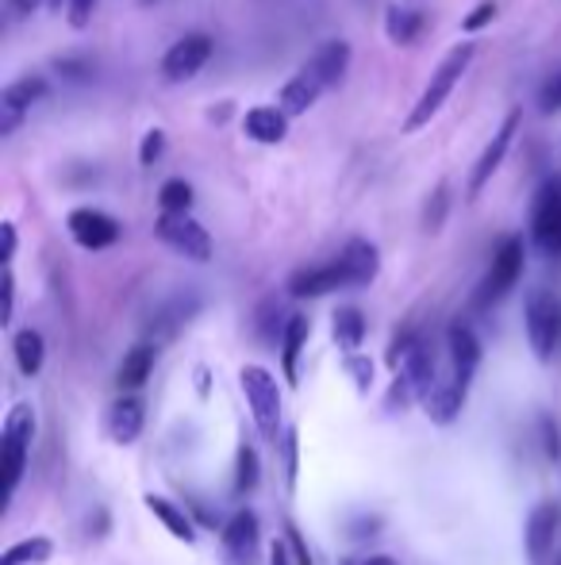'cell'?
<instances>
[{"label":"cell","instance_id":"6da1fadb","mask_svg":"<svg viewBox=\"0 0 561 565\" xmlns=\"http://www.w3.org/2000/svg\"><path fill=\"white\" fill-rule=\"evenodd\" d=\"M473 54H477V46L473 43H462V46H454V51L447 54V58L439 62V69H435V77L427 82V89H424V97L416 100V108H411V116L404 120V131L408 135H416L419 128H427V123L439 116V108L447 105V97L454 93V85L462 82V74L470 69V62H473Z\"/></svg>","mask_w":561,"mask_h":565},{"label":"cell","instance_id":"7a4b0ae2","mask_svg":"<svg viewBox=\"0 0 561 565\" xmlns=\"http://www.w3.org/2000/svg\"><path fill=\"white\" fill-rule=\"evenodd\" d=\"M31 438H35V408L15 404L0 427V492H4V500L15 492L23 469H28Z\"/></svg>","mask_w":561,"mask_h":565},{"label":"cell","instance_id":"3957f363","mask_svg":"<svg viewBox=\"0 0 561 565\" xmlns=\"http://www.w3.org/2000/svg\"><path fill=\"white\" fill-rule=\"evenodd\" d=\"M524 319H527L531 350L542 358V362H550V358L561 350V296L547 293V289H535V293L527 296Z\"/></svg>","mask_w":561,"mask_h":565},{"label":"cell","instance_id":"277c9868","mask_svg":"<svg viewBox=\"0 0 561 565\" xmlns=\"http://www.w3.org/2000/svg\"><path fill=\"white\" fill-rule=\"evenodd\" d=\"M239 381H243L246 404H251V415H254V423H258V431L277 443V435H280V384H277V377L270 370H262V366H243Z\"/></svg>","mask_w":561,"mask_h":565},{"label":"cell","instance_id":"5b68a950","mask_svg":"<svg viewBox=\"0 0 561 565\" xmlns=\"http://www.w3.org/2000/svg\"><path fill=\"white\" fill-rule=\"evenodd\" d=\"M524 239H504L501 247H496L493 254V265H488L485 281H481L477 296H473V304L477 308H493V304H501L504 296L516 289V281L524 278Z\"/></svg>","mask_w":561,"mask_h":565},{"label":"cell","instance_id":"8992f818","mask_svg":"<svg viewBox=\"0 0 561 565\" xmlns=\"http://www.w3.org/2000/svg\"><path fill=\"white\" fill-rule=\"evenodd\" d=\"M531 235L535 247L550 258H561V182H542L531 204Z\"/></svg>","mask_w":561,"mask_h":565},{"label":"cell","instance_id":"52a82bcc","mask_svg":"<svg viewBox=\"0 0 561 565\" xmlns=\"http://www.w3.org/2000/svg\"><path fill=\"white\" fill-rule=\"evenodd\" d=\"M212 51H216V43H212V35H205V31H193V35L177 39V43L162 54V77L174 85L193 82V77L212 62Z\"/></svg>","mask_w":561,"mask_h":565},{"label":"cell","instance_id":"ba28073f","mask_svg":"<svg viewBox=\"0 0 561 565\" xmlns=\"http://www.w3.org/2000/svg\"><path fill=\"white\" fill-rule=\"evenodd\" d=\"M154 235H158L174 254L189 258V262H208V258H212V235L193 216H158Z\"/></svg>","mask_w":561,"mask_h":565},{"label":"cell","instance_id":"9c48e42d","mask_svg":"<svg viewBox=\"0 0 561 565\" xmlns=\"http://www.w3.org/2000/svg\"><path fill=\"white\" fill-rule=\"evenodd\" d=\"M339 289H354L350 285V273H346V265H342V258L323 262V265H308V270H296L293 278H288V296H296V301L339 293Z\"/></svg>","mask_w":561,"mask_h":565},{"label":"cell","instance_id":"30bf717a","mask_svg":"<svg viewBox=\"0 0 561 565\" xmlns=\"http://www.w3.org/2000/svg\"><path fill=\"white\" fill-rule=\"evenodd\" d=\"M43 93H46L43 77H20V82L4 85V93H0V139H12L15 131H20L31 105H35Z\"/></svg>","mask_w":561,"mask_h":565},{"label":"cell","instance_id":"8fae6325","mask_svg":"<svg viewBox=\"0 0 561 565\" xmlns=\"http://www.w3.org/2000/svg\"><path fill=\"white\" fill-rule=\"evenodd\" d=\"M66 227H69V239H74L81 250H108V247H116V242H120V224H116L112 216H105V211H97V208L69 211Z\"/></svg>","mask_w":561,"mask_h":565},{"label":"cell","instance_id":"7c38bea8","mask_svg":"<svg viewBox=\"0 0 561 565\" xmlns=\"http://www.w3.org/2000/svg\"><path fill=\"white\" fill-rule=\"evenodd\" d=\"M346 69H350V43L346 39H327V43H319L316 54L304 62V74H308L323 93L339 89L342 77H346Z\"/></svg>","mask_w":561,"mask_h":565},{"label":"cell","instance_id":"4fadbf2b","mask_svg":"<svg viewBox=\"0 0 561 565\" xmlns=\"http://www.w3.org/2000/svg\"><path fill=\"white\" fill-rule=\"evenodd\" d=\"M516 131H519V112H508L501 120V128H496V135L488 139V146L481 151L477 166H473V177H470V196H473V200H477L481 188L493 182V174L501 170V162H504V154H508V146L516 143Z\"/></svg>","mask_w":561,"mask_h":565},{"label":"cell","instance_id":"5bb4252c","mask_svg":"<svg viewBox=\"0 0 561 565\" xmlns=\"http://www.w3.org/2000/svg\"><path fill=\"white\" fill-rule=\"evenodd\" d=\"M558 528H561V512L558 504H539L531 512V520H527V558L535 565H542L550 558V551H554V539H558Z\"/></svg>","mask_w":561,"mask_h":565},{"label":"cell","instance_id":"9a60e30c","mask_svg":"<svg viewBox=\"0 0 561 565\" xmlns=\"http://www.w3.org/2000/svg\"><path fill=\"white\" fill-rule=\"evenodd\" d=\"M447 350H450V377H458L462 384H470L473 373H477V366H481V343H477V335H473V327L450 324Z\"/></svg>","mask_w":561,"mask_h":565},{"label":"cell","instance_id":"2e32d148","mask_svg":"<svg viewBox=\"0 0 561 565\" xmlns=\"http://www.w3.org/2000/svg\"><path fill=\"white\" fill-rule=\"evenodd\" d=\"M258 515L251 512V508H243V512H235L228 520V528H223V551H228V558H235L239 565H246L258 554Z\"/></svg>","mask_w":561,"mask_h":565},{"label":"cell","instance_id":"e0dca14e","mask_svg":"<svg viewBox=\"0 0 561 565\" xmlns=\"http://www.w3.org/2000/svg\"><path fill=\"white\" fill-rule=\"evenodd\" d=\"M243 131H246V139H254V143H262V146H277L280 139L288 135V116L280 112L277 105L246 108V116H243Z\"/></svg>","mask_w":561,"mask_h":565},{"label":"cell","instance_id":"ac0fdd59","mask_svg":"<svg viewBox=\"0 0 561 565\" xmlns=\"http://www.w3.org/2000/svg\"><path fill=\"white\" fill-rule=\"evenodd\" d=\"M465 392H470V384H462L458 377H442L439 384L431 389V396L424 400V408H427V415H431L435 423H454L458 415H462V408H465Z\"/></svg>","mask_w":561,"mask_h":565},{"label":"cell","instance_id":"d6986e66","mask_svg":"<svg viewBox=\"0 0 561 565\" xmlns=\"http://www.w3.org/2000/svg\"><path fill=\"white\" fill-rule=\"evenodd\" d=\"M143 400L139 396H120L112 408H108V435L120 446H131L139 435H143Z\"/></svg>","mask_w":561,"mask_h":565},{"label":"cell","instance_id":"ffe728a7","mask_svg":"<svg viewBox=\"0 0 561 565\" xmlns=\"http://www.w3.org/2000/svg\"><path fill=\"white\" fill-rule=\"evenodd\" d=\"M342 265H346V273H350V285H370L373 278L381 273V254H377V247L373 242H365V239H354V242H346V250H342Z\"/></svg>","mask_w":561,"mask_h":565},{"label":"cell","instance_id":"44dd1931","mask_svg":"<svg viewBox=\"0 0 561 565\" xmlns=\"http://www.w3.org/2000/svg\"><path fill=\"white\" fill-rule=\"evenodd\" d=\"M319 97H323V89H319V85L311 82V77L300 69V74H296V77H288V82L280 85L277 108L288 116V120H293V116H304V112H308V108L316 105Z\"/></svg>","mask_w":561,"mask_h":565},{"label":"cell","instance_id":"7402d4cb","mask_svg":"<svg viewBox=\"0 0 561 565\" xmlns=\"http://www.w3.org/2000/svg\"><path fill=\"white\" fill-rule=\"evenodd\" d=\"M154 355H158V347L154 343H139V347H131L128 355H123L120 370H116V384L120 389H143L146 377L154 370Z\"/></svg>","mask_w":561,"mask_h":565},{"label":"cell","instance_id":"603a6c76","mask_svg":"<svg viewBox=\"0 0 561 565\" xmlns=\"http://www.w3.org/2000/svg\"><path fill=\"white\" fill-rule=\"evenodd\" d=\"M427 28V15L416 12V8H404V4H393L385 12V35L393 39L396 46H411Z\"/></svg>","mask_w":561,"mask_h":565},{"label":"cell","instance_id":"cb8c5ba5","mask_svg":"<svg viewBox=\"0 0 561 565\" xmlns=\"http://www.w3.org/2000/svg\"><path fill=\"white\" fill-rule=\"evenodd\" d=\"M308 316H288V327H285V339H280V362H285V377L288 384H296L300 377H296V362H300V350L304 343H308Z\"/></svg>","mask_w":561,"mask_h":565},{"label":"cell","instance_id":"d4e9b609","mask_svg":"<svg viewBox=\"0 0 561 565\" xmlns=\"http://www.w3.org/2000/svg\"><path fill=\"white\" fill-rule=\"evenodd\" d=\"M193 312H197V301H193V296H177V301H169L166 308L154 312V319H151L154 343H158V339H174L177 327H182L185 319L193 316Z\"/></svg>","mask_w":561,"mask_h":565},{"label":"cell","instance_id":"484cf974","mask_svg":"<svg viewBox=\"0 0 561 565\" xmlns=\"http://www.w3.org/2000/svg\"><path fill=\"white\" fill-rule=\"evenodd\" d=\"M146 508H151L154 515H158L162 523H166V531L174 539H182V543H197V531H193V523H189V515L182 512L177 504H169L166 497H146Z\"/></svg>","mask_w":561,"mask_h":565},{"label":"cell","instance_id":"4316f807","mask_svg":"<svg viewBox=\"0 0 561 565\" xmlns=\"http://www.w3.org/2000/svg\"><path fill=\"white\" fill-rule=\"evenodd\" d=\"M334 327V343H339L346 355H358V347H362L365 339V316L358 308H339L331 319Z\"/></svg>","mask_w":561,"mask_h":565},{"label":"cell","instance_id":"83f0119b","mask_svg":"<svg viewBox=\"0 0 561 565\" xmlns=\"http://www.w3.org/2000/svg\"><path fill=\"white\" fill-rule=\"evenodd\" d=\"M12 350H15V366H20V373L23 377H35L38 370H43V358H46V347H43V335L38 332H20L15 335V343H12Z\"/></svg>","mask_w":561,"mask_h":565},{"label":"cell","instance_id":"f1b7e54d","mask_svg":"<svg viewBox=\"0 0 561 565\" xmlns=\"http://www.w3.org/2000/svg\"><path fill=\"white\" fill-rule=\"evenodd\" d=\"M51 554H54L51 539L35 535V539H23V543L8 546L0 565H43V562H51Z\"/></svg>","mask_w":561,"mask_h":565},{"label":"cell","instance_id":"f546056e","mask_svg":"<svg viewBox=\"0 0 561 565\" xmlns=\"http://www.w3.org/2000/svg\"><path fill=\"white\" fill-rule=\"evenodd\" d=\"M158 208H162V216H189V208H193V185L182 182V177L166 182V185L158 188Z\"/></svg>","mask_w":561,"mask_h":565},{"label":"cell","instance_id":"4dcf8cb0","mask_svg":"<svg viewBox=\"0 0 561 565\" xmlns=\"http://www.w3.org/2000/svg\"><path fill=\"white\" fill-rule=\"evenodd\" d=\"M254 485H258V450H254L251 443L239 446V474H235V492L243 497V492H251Z\"/></svg>","mask_w":561,"mask_h":565},{"label":"cell","instance_id":"1f68e13d","mask_svg":"<svg viewBox=\"0 0 561 565\" xmlns=\"http://www.w3.org/2000/svg\"><path fill=\"white\" fill-rule=\"evenodd\" d=\"M285 327H288V319L280 316V304L277 301H266L258 308V332H262V339L266 343H280L285 339Z\"/></svg>","mask_w":561,"mask_h":565},{"label":"cell","instance_id":"d6a6232c","mask_svg":"<svg viewBox=\"0 0 561 565\" xmlns=\"http://www.w3.org/2000/svg\"><path fill=\"white\" fill-rule=\"evenodd\" d=\"M162 154H166V131L151 128L143 135V146H139V162H143V166H154V162H158Z\"/></svg>","mask_w":561,"mask_h":565},{"label":"cell","instance_id":"836d02e7","mask_svg":"<svg viewBox=\"0 0 561 565\" xmlns=\"http://www.w3.org/2000/svg\"><path fill=\"white\" fill-rule=\"evenodd\" d=\"M447 204H450V188L447 185H439L431 193V200H427V231H439L442 227V219H447Z\"/></svg>","mask_w":561,"mask_h":565},{"label":"cell","instance_id":"e575fe53","mask_svg":"<svg viewBox=\"0 0 561 565\" xmlns=\"http://www.w3.org/2000/svg\"><path fill=\"white\" fill-rule=\"evenodd\" d=\"M496 20V0H481L477 8H473L470 15L462 20V31H470V35H477L481 28H488V23Z\"/></svg>","mask_w":561,"mask_h":565},{"label":"cell","instance_id":"d590c367","mask_svg":"<svg viewBox=\"0 0 561 565\" xmlns=\"http://www.w3.org/2000/svg\"><path fill=\"white\" fill-rule=\"evenodd\" d=\"M346 373L354 377L358 392H370L373 384V362L365 355H346Z\"/></svg>","mask_w":561,"mask_h":565},{"label":"cell","instance_id":"8d00e7d4","mask_svg":"<svg viewBox=\"0 0 561 565\" xmlns=\"http://www.w3.org/2000/svg\"><path fill=\"white\" fill-rule=\"evenodd\" d=\"M539 112H542V116L561 112V74H558V77H550V82L539 89Z\"/></svg>","mask_w":561,"mask_h":565},{"label":"cell","instance_id":"74e56055","mask_svg":"<svg viewBox=\"0 0 561 565\" xmlns=\"http://www.w3.org/2000/svg\"><path fill=\"white\" fill-rule=\"evenodd\" d=\"M69 23L74 28H89V20H92V8H97V0H69Z\"/></svg>","mask_w":561,"mask_h":565},{"label":"cell","instance_id":"f35d334b","mask_svg":"<svg viewBox=\"0 0 561 565\" xmlns=\"http://www.w3.org/2000/svg\"><path fill=\"white\" fill-rule=\"evenodd\" d=\"M0 239H4V270H12V258H15V224L12 219H4V224H0Z\"/></svg>","mask_w":561,"mask_h":565},{"label":"cell","instance_id":"ab89813d","mask_svg":"<svg viewBox=\"0 0 561 565\" xmlns=\"http://www.w3.org/2000/svg\"><path fill=\"white\" fill-rule=\"evenodd\" d=\"M58 74H62V77H69V82H85V77H89L92 69H89V66H81V62H74V58H62V62H58Z\"/></svg>","mask_w":561,"mask_h":565},{"label":"cell","instance_id":"60d3db41","mask_svg":"<svg viewBox=\"0 0 561 565\" xmlns=\"http://www.w3.org/2000/svg\"><path fill=\"white\" fill-rule=\"evenodd\" d=\"M12 308H15V278L12 270H4V316H0V324H12Z\"/></svg>","mask_w":561,"mask_h":565},{"label":"cell","instance_id":"b9f144b4","mask_svg":"<svg viewBox=\"0 0 561 565\" xmlns=\"http://www.w3.org/2000/svg\"><path fill=\"white\" fill-rule=\"evenodd\" d=\"M285 531H288V543L296 546V558H300V565H311V554H308V546L300 543V535H296V528H293V523H288Z\"/></svg>","mask_w":561,"mask_h":565},{"label":"cell","instance_id":"7bdbcfd3","mask_svg":"<svg viewBox=\"0 0 561 565\" xmlns=\"http://www.w3.org/2000/svg\"><path fill=\"white\" fill-rule=\"evenodd\" d=\"M285 446H288V481H296V435L293 431L285 435Z\"/></svg>","mask_w":561,"mask_h":565},{"label":"cell","instance_id":"ee69618b","mask_svg":"<svg viewBox=\"0 0 561 565\" xmlns=\"http://www.w3.org/2000/svg\"><path fill=\"white\" fill-rule=\"evenodd\" d=\"M8 4H12V12H15V15H31L38 4H43V0H8Z\"/></svg>","mask_w":561,"mask_h":565},{"label":"cell","instance_id":"f6af8a7d","mask_svg":"<svg viewBox=\"0 0 561 565\" xmlns=\"http://www.w3.org/2000/svg\"><path fill=\"white\" fill-rule=\"evenodd\" d=\"M270 565H288V554H285V546H274V554H270Z\"/></svg>","mask_w":561,"mask_h":565},{"label":"cell","instance_id":"bcb514c9","mask_svg":"<svg viewBox=\"0 0 561 565\" xmlns=\"http://www.w3.org/2000/svg\"><path fill=\"white\" fill-rule=\"evenodd\" d=\"M358 565H396L393 558H365V562H358Z\"/></svg>","mask_w":561,"mask_h":565},{"label":"cell","instance_id":"7dc6e473","mask_svg":"<svg viewBox=\"0 0 561 565\" xmlns=\"http://www.w3.org/2000/svg\"><path fill=\"white\" fill-rule=\"evenodd\" d=\"M554 565H561V558H558V562H554Z\"/></svg>","mask_w":561,"mask_h":565}]
</instances>
